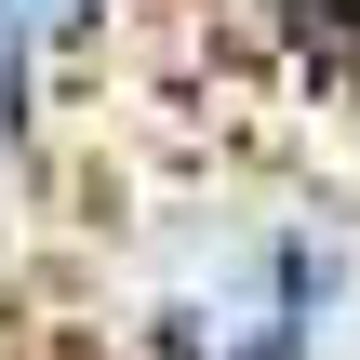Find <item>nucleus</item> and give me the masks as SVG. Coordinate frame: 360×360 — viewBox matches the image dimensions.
Wrapping results in <instances>:
<instances>
[{"label":"nucleus","mask_w":360,"mask_h":360,"mask_svg":"<svg viewBox=\"0 0 360 360\" xmlns=\"http://www.w3.org/2000/svg\"><path fill=\"white\" fill-rule=\"evenodd\" d=\"M294 40H307L321 80H347V94H360V0H294Z\"/></svg>","instance_id":"f257e3e1"}]
</instances>
